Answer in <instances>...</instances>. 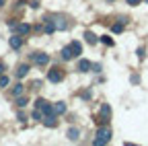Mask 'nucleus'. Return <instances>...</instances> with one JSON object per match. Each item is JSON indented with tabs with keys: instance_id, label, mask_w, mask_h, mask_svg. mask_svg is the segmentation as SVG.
Listing matches in <instances>:
<instances>
[{
	"instance_id": "3",
	"label": "nucleus",
	"mask_w": 148,
	"mask_h": 146,
	"mask_svg": "<svg viewBox=\"0 0 148 146\" xmlns=\"http://www.w3.org/2000/svg\"><path fill=\"white\" fill-rule=\"evenodd\" d=\"M29 60L35 64V66H45L47 62H49V56H47V53H43V51H35V53H31V56H29Z\"/></svg>"
},
{
	"instance_id": "14",
	"label": "nucleus",
	"mask_w": 148,
	"mask_h": 146,
	"mask_svg": "<svg viewBox=\"0 0 148 146\" xmlns=\"http://www.w3.org/2000/svg\"><path fill=\"white\" fill-rule=\"evenodd\" d=\"M53 113H56V115L66 113V103H64V101H58V103L53 105Z\"/></svg>"
},
{
	"instance_id": "29",
	"label": "nucleus",
	"mask_w": 148,
	"mask_h": 146,
	"mask_svg": "<svg viewBox=\"0 0 148 146\" xmlns=\"http://www.w3.org/2000/svg\"><path fill=\"white\" fill-rule=\"evenodd\" d=\"M80 97H82V99H90V90H84V93H82Z\"/></svg>"
},
{
	"instance_id": "13",
	"label": "nucleus",
	"mask_w": 148,
	"mask_h": 146,
	"mask_svg": "<svg viewBox=\"0 0 148 146\" xmlns=\"http://www.w3.org/2000/svg\"><path fill=\"white\" fill-rule=\"evenodd\" d=\"M84 39H86V43H90V45H95L97 41H99V37L92 31H84Z\"/></svg>"
},
{
	"instance_id": "11",
	"label": "nucleus",
	"mask_w": 148,
	"mask_h": 146,
	"mask_svg": "<svg viewBox=\"0 0 148 146\" xmlns=\"http://www.w3.org/2000/svg\"><path fill=\"white\" fill-rule=\"evenodd\" d=\"M66 136H68V140H72V142H76V140L80 138V130H78V127H70Z\"/></svg>"
},
{
	"instance_id": "2",
	"label": "nucleus",
	"mask_w": 148,
	"mask_h": 146,
	"mask_svg": "<svg viewBox=\"0 0 148 146\" xmlns=\"http://www.w3.org/2000/svg\"><path fill=\"white\" fill-rule=\"evenodd\" d=\"M109 119H111V107H109V103H103L101 111H99V117H97V123L105 125V123H109Z\"/></svg>"
},
{
	"instance_id": "20",
	"label": "nucleus",
	"mask_w": 148,
	"mask_h": 146,
	"mask_svg": "<svg viewBox=\"0 0 148 146\" xmlns=\"http://www.w3.org/2000/svg\"><path fill=\"white\" fill-rule=\"evenodd\" d=\"M31 117H33V119H35V121H41V119H43V113H41V111H39V109H35V111H33V113H31Z\"/></svg>"
},
{
	"instance_id": "5",
	"label": "nucleus",
	"mask_w": 148,
	"mask_h": 146,
	"mask_svg": "<svg viewBox=\"0 0 148 146\" xmlns=\"http://www.w3.org/2000/svg\"><path fill=\"white\" fill-rule=\"evenodd\" d=\"M51 21H53V25H56V31H66V29H68L66 16H62V14H51Z\"/></svg>"
},
{
	"instance_id": "10",
	"label": "nucleus",
	"mask_w": 148,
	"mask_h": 146,
	"mask_svg": "<svg viewBox=\"0 0 148 146\" xmlns=\"http://www.w3.org/2000/svg\"><path fill=\"white\" fill-rule=\"evenodd\" d=\"M29 74V64H21L16 68V78H25Z\"/></svg>"
},
{
	"instance_id": "18",
	"label": "nucleus",
	"mask_w": 148,
	"mask_h": 146,
	"mask_svg": "<svg viewBox=\"0 0 148 146\" xmlns=\"http://www.w3.org/2000/svg\"><path fill=\"white\" fill-rule=\"evenodd\" d=\"M123 27H125V23H115V25H111V31H113V33H121L123 31Z\"/></svg>"
},
{
	"instance_id": "23",
	"label": "nucleus",
	"mask_w": 148,
	"mask_h": 146,
	"mask_svg": "<svg viewBox=\"0 0 148 146\" xmlns=\"http://www.w3.org/2000/svg\"><path fill=\"white\" fill-rule=\"evenodd\" d=\"M8 76H4V74H0V88H4V86H8Z\"/></svg>"
},
{
	"instance_id": "9",
	"label": "nucleus",
	"mask_w": 148,
	"mask_h": 146,
	"mask_svg": "<svg viewBox=\"0 0 148 146\" xmlns=\"http://www.w3.org/2000/svg\"><path fill=\"white\" fill-rule=\"evenodd\" d=\"M43 31H45L47 35H51V33L56 31V25H53V21H51V16H45V19H43Z\"/></svg>"
},
{
	"instance_id": "8",
	"label": "nucleus",
	"mask_w": 148,
	"mask_h": 146,
	"mask_svg": "<svg viewBox=\"0 0 148 146\" xmlns=\"http://www.w3.org/2000/svg\"><path fill=\"white\" fill-rule=\"evenodd\" d=\"M12 31H16L18 35H23V37H25V35H29V33H31V25H29V23H21V25H16Z\"/></svg>"
},
{
	"instance_id": "32",
	"label": "nucleus",
	"mask_w": 148,
	"mask_h": 146,
	"mask_svg": "<svg viewBox=\"0 0 148 146\" xmlns=\"http://www.w3.org/2000/svg\"><path fill=\"white\" fill-rule=\"evenodd\" d=\"M4 2H6V0H0V6H4Z\"/></svg>"
},
{
	"instance_id": "26",
	"label": "nucleus",
	"mask_w": 148,
	"mask_h": 146,
	"mask_svg": "<svg viewBox=\"0 0 148 146\" xmlns=\"http://www.w3.org/2000/svg\"><path fill=\"white\" fill-rule=\"evenodd\" d=\"M130 82H132V84H138V82H140V76H138V74H132V76H130Z\"/></svg>"
},
{
	"instance_id": "22",
	"label": "nucleus",
	"mask_w": 148,
	"mask_h": 146,
	"mask_svg": "<svg viewBox=\"0 0 148 146\" xmlns=\"http://www.w3.org/2000/svg\"><path fill=\"white\" fill-rule=\"evenodd\" d=\"M101 41H103L105 45H109V47H111V45H113V39H111V37H109V35H101Z\"/></svg>"
},
{
	"instance_id": "6",
	"label": "nucleus",
	"mask_w": 148,
	"mask_h": 146,
	"mask_svg": "<svg viewBox=\"0 0 148 146\" xmlns=\"http://www.w3.org/2000/svg\"><path fill=\"white\" fill-rule=\"evenodd\" d=\"M8 43H10V47H12V49H21V47H23V43H25V37L16 33V35H12V37L8 39Z\"/></svg>"
},
{
	"instance_id": "7",
	"label": "nucleus",
	"mask_w": 148,
	"mask_h": 146,
	"mask_svg": "<svg viewBox=\"0 0 148 146\" xmlns=\"http://www.w3.org/2000/svg\"><path fill=\"white\" fill-rule=\"evenodd\" d=\"M43 125L45 127H56V125H58V115H56V113H51V115H43Z\"/></svg>"
},
{
	"instance_id": "24",
	"label": "nucleus",
	"mask_w": 148,
	"mask_h": 146,
	"mask_svg": "<svg viewBox=\"0 0 148 146\" xmlns=\"http://www.w3.org/2000/svg\"><path fill=\"white\" fill-rule=\"evenodd\" d=\"M136 53H138V58H140V60H144V58H146V47H144V45H140Z\"/></svg>"
},
{
	"instance_id": "25",
	"label": "nucleus",
	"mask_w": 148,
	"mask_h": 146,
	"mask_svg": "<svg viewBox=\"0 0 148 146\" xmlns=\"http://www.w3.org/2000/svg\"><path fill=\"white\" fill-rule=\"evenodd\" d=\"M31 88H33V90L41 88V80H33V82H31Z\"/></svg>"
},
{
	"instance_id": "19",
	"label": "nucleus",
	"mask_w": 148,
	"mask_h": 146,
	"mask_svg": "<svg viewBox=\"0 0 148 146\" xmlns=\"http://www.w3.org/2000/svg\"><path fill=\"white\" fill-rule=\"evenodd\" d=\"M27 103H29L27 97H23V95H21V97H16V105H18V107H27Z\"/></svg>"
},
{
	"instance_id": "28",
	"label": "nucleus",
	"mask_w": 148,
	"mask_h": 146,
	"mask_svg": "<svg viewBox=\"0 0 148 146\" xmlns=\"http://www.w3.org/2000/svg\"><path fill=\"white\" fill-rule=\"evenodd\" d=\"M90 70H92V72H101V64H92Z\"/></svg>"
},
{
	"instance_id": "17",
	"label": "nucleus",
	"mask_w": 148,
	"mask_h": 146,
	"mask_svg": "<svg viewBox=\"0 0 148 146\" xmlns=\"http://www.w3.org/2000/svg\"><path fill=\"white\" fill-rule=\"evenodd\" d=\"M23 93H25V84H21V82L14 84V88H12V97H21Z\"/></svg>"
},
{
	"instance_id": "31",
	"label": "nucleus",
	"mask_w": 148,
	"mask_h": 146,
	"mask_svg": "<svg viewBox=\"0 0 148 146\" xmlns=\"http://www.w3.org/2000/svg\"><path fill=\"white\" fill-rule=\"evenodd\" d=\"M4 70H6V66H4L2 62H0V74H2V72H4Z\"/></svg>"
},
{
	"instance_id": "4",
	"label": "nucleus",
	"mask_w": 148,
	"mask_h": 146,
	"mask_svg": "<svg viewBox=\"0 0 148 146\" xmlns=\"http://www.w3.org/2000/svg\"><path fill=\"white\" fill-rule=\"evenodd\" d=\"M47 80L53 82V84L62 82V80H64V70H62V68H51V70L47 72Z\"/></svg>"
},
{
	"instance_id": "1",
	"label": "nucleus",
	"mask_w": 148,
	"mask_h": 146,
	"mask_svg": "<svg viewBox=\"0 0 148 146\" xmlns=\"http://www.w3.org/2000/svg\"><path fill=\"white\" fill-rule=\"evenodd\" d=\"M111 127H107V123L105 125H99V130H97V138L92 140V144L95 146H103V144H107L109 140H111Z\"/></svg>"
},
{
	"instance_id": "33",
	"label": "nucleus",
	"mask_w": 148,
	"mask_h": 146,
	"mask_svg": "<svg viewBox=\"0 0 148 146\" xmlns=\"http://www.w3.org/2000/svg\"><path fill=\"white\" fill-rule=\"evenodd\" d=\"M107 2H113V0H107Z\"/></svg>"
},
{
	"instance_id": "16",
	"label": "nucleus",
	"mask_w": 148,
	"mask_h": 146,
	"mask_svg": "<svg viewBox=\"0 0 148 146\" xmlns=\"http://www.w3.org/2000/svg\"><path fill=\"white\" fill-rule=\"evenodd\" d=\"M70 47H72V51H74V58H78L80 53H82V45H80V41H72Z\"/></svg>"
},
{
	"instance_id": "21",
	"label": "nucleus",
	"mask_w": 148,
	"mask_h": 146,
	"mask_svg": "<svg viewBox=\"0 0 148 146\" xmlns=\"http://www.w3.org/2000/svg\"><path fill=\"white\" fill-rule=\"evenodd\" d=\"M45 105H47V101H45V99H37V101H35V109H39V111H41Z\"/></svg>"
},
{
	"instance_id": "27",
	"label": "nucleus",
	"mask_w": 148,
	"mask_h": 146,
	"mask_svg": "<svg viewBox=\"0 0 148 146\" xmlns=\"http://www.w3.org/2000/svg\"><path fill=\"white\" fill-rule=\"evenodd\" d=\"M125 2H127L130 6H138V4L142 2V0H125Z\"/></svg>"
},
{
	"instance_id": "30",
	"label": "nucleus",
	"mask_w": 148,
	"mask_h": 146,
	"mask_svg": "<svg viewBox=\"0 0 148 146\" xmlns=\"http://www.w3.org/2000/svg\"><path fill=\"white\" fill-rule=\"evenodd\" d=\"M31 4V8H39V2H37V0H33V2H29Z\"/></svg>"
},
{
	"instance_id": "12",
	"label": "nucleus",
	"mask_w": 148,
	"mask_h": 146,
	"mask_svg": "<svg viewBox=\"0 0 148 146\" xmlns=\"http://www.w3.org/2000/svg\"><path fill=\"white\" fill-rule=\"evenodd\" d=\"M60 56H62V60H72V58H74V51H72L70 45H66V47H62V53H60Z\"/></svg>"
},
{
	"instance_id": "15",
	"label": "nucleus",
	"mask_w": 148,
	"mask_h": 146,
	"mask_svg": "<svg viewBox=\"0 0 148 146\" xmlns=\"http://www.w3.org/2000/svg\"><path fill=\"white\" fill-rule=\"evenodd\" d=\"M90 66H92V64H90L88 60H78V68H76V70H78V72H88Z\"/></svg>"
}]
</instances>
